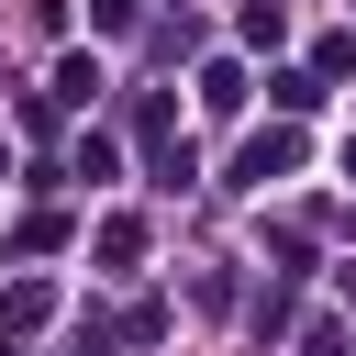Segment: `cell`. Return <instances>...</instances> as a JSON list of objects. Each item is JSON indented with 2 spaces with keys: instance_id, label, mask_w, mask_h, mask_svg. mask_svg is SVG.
<instances>
[{
  "instance_id": "obj_1",
  "label": "cell",
  "mask_w": 356,
  "mask_h": 356,
  "mask_svg": "<svg viewBox=\"0 0 356 356\" xmlns=\"http://www.w3.org/2000/svg\"><path fill=\"white\" fill-rule=\"evenodd\" d=\"M289 167H300V134H289V122H278V134H256V145L234 156V178H245V189H267V178H289Z\"/></svg>"
},
{
  "instance_id": "obj_2",
  "label": "cell",
  "mask_w": 356,
  "mask_h": 356,
  "mask_svg": "<svg viewBox=\"0 0 356 356\" xmlns=\"http://www.w3.org/2000/svg\"><path fill=\"white\" fill-rule=\"evenodd\" d=\"M56 100L89 111V100H100V56H56Z\"/></svg>"
},
{
  "instance_id": "obj_3",
  "label": "cell",
  "mask_w": 356,
  "mask_h": 356,
  "mask_svg": "<svg viewBox=\"0 0 356 356\" xmlns=\"http://www.w3.org/2000/svg\"><path fill=\"white\" fill-rule=\"evenodd\" d=\"M44 312H56V289H44V278H22V289L0 300V323H11V334H22V323H44Z\"/></svg>"
},
{
  "instance_id": "obj_4",
  "label": "cell",
  "mask_w": 356,
  "mask_h": 356,
  "mask_svg": "<svg viewBox=\"0 0 356 356\" xmlns=\"http://www.w3.org/2000/svg\"><path fill=\"white\" fill-rule=\"evenodd\" d=\"M89 22H100V33H122V22H134V0H89Z\"/></svg>"
},
{
  "instance_id": "obj_5",
  "label": "cell",
  "mask_w": 356,
  "mask_h": 356,
  "mask_svg": "<svg viewBox=\"0 0 356 356\" xmlns=\"http://www.w3.org/2000/svg\"><path fill=\"white\" fill-rule=\"evenodd\" d=\"M345 178H356V134H345Z\"/></svg>"
}]
</instances>
